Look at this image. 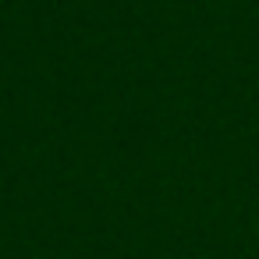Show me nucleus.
I'll list each match as a JSON object with an SVG mask.
<instances>
[]
</instances>
